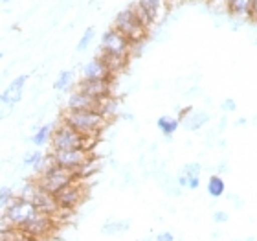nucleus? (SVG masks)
Segmentation results:
<instances>
[{
    "label": "nucleus",
    "instance_id": "f257e3e1",
    "mask_svg": "<svg viewBox=\"0 0 257 241\" xmlns=\"http://www.w3.org/2000/svg\"><path fill=\"white\" fill-rule=\"evenodd\" d=\"M61 122L75 129L83 136H99L107 129L108 120L97 111H64Z\"/></svg>",
    "mask_w": 257,
    "mask_h": 241
},
{
    "label": "nucleus",
    "instance_id": "4be33fe9",
    "mask_svg": "<svg viewBox=\"0 0 257 241\" xmlns=\"http://www.w3.org/2000/svg\"><path fill=\"white\" fill-rule=\"evenodd\" d=\"M54 127H55V125H50V123L37 127V129H35V133H33V136L30 138V142H32L35 147H44V145H48L50 142H52Z\"/></svg>",
    "mask_w": 257,
    "mask_h": 241
},
{
    "label": "nucleus",
    "instance_id": "c9c22d12",
    "mask_svg": "<svg viewBox=\"0 0 257 241\" xmlns=\"http://www.w3.org/2000/svg\"><path fill=\"white\" fill-rule=\"evenodd\" d=\"M228 172V164L226 162H220L219 164V173H226Z\"/></svg>",
    "mask_w": 257,
    "mask_h": 241
},
{
    "label": "nucleus",
    "instance_id": "9b49d317",
    "mask_svg": "<svg viewBox=\"0 0 257 241\" xmlns=\"http://www.w3.org/2000/svg\"><path fill=\"white\" fill-rule=\"evenodd\" d=\"M26 81H28L26 74L19 75V77H15V79L11 81L10 85L4 89V92L0 94V105H4V107H13V105H17V103L21 102L24 87H26Z\"/></svg>",
    "mask_w": 257,
    "mask_h": 241
},
{
    "label": "nucleus",
    "instance_id": "5701e85b",
    "mask_svg": "<svg viewBox=\"0 0 257 241\" xmlns=\"http://www.w3.org/2000/svg\"><path fill=\"white\" fill-rule=\"evenodd\" d=\"M206 190H208V195L213 199H220L226 195V182L224 179L220 177L219 173H213L209 175L208 184H206Z\"/></svg>",
    "mask_w": 257,
    "mask_h": 241
},
{
    "label": "nucleus",
    "instance_id": "a211bd4d",
    "mask_svg": "<svg viewBox=\"0 0 257 241\" xmlns=\"http://www.w3.org/2000/svg\"><path fill=\"white\" fill-rule=\"evenodd\" d=\"M180 125H182L180 120H178L177 116H171V114H162L160 118L156 120V127H158V131H160L167 140L173 138V134L180 129Z\"/></svg>",
    "mask_w": 257,
    "mask_h": 241
},
{
    "label": "nucleus",
    "instance_id": "7ed1b4c3",
    "mask_svg": "<svg viewBox=\"0 0 257 241\" xmlns=\"http://www.w3.org/2000/svg\"><path fill=\"white\" fill-rule=\"evenodd\" d=\"M79 181L77 177V173L75 172H70V170H64V168L57 166H50L48 170H44L43 173H39L37 177H35V182H37V186L44 192L52 193V195H57L59 192H63L64 188L70 186V184H74V182Z\"/></svg>",
    "mask_w": 257,
    "mask_h": 241
},
{
    "label": "nucleus",
    "instance_id": "bb28decb",
    "mask_svg": "<svg viewBox=\"0 0 257 241\" xmlns=\"http://www.w3.org/2000/svg\"><path fill=\"white\" fill-rule=\"evenodd\" d=\"M17 199L15 192L11 186H0V208H8Z\"/></svg>",
    "mask_w": 257,
    "mask_h": 241
},
{
    "label": "nucleus",
    "instance_id": "412c9836",
    "mask_svg": "<svg viewBox=\"0 0 257 241\" xmlns=\"http://www.w3.org/2000/svg\"><path fill=\"white\" fill-rule=\"evenodd\" d=\"M97 113L103 114V116L110 122V120L116 118V116L119 114V100L116 96H108V98L99 100V109H97Z\"/></svg>",
    "mask_w": 257,
    "mask_h": 241
},
{
    "label": "nucleus",
    "instance_id": "37998d69",
    "mask_svg": "<svg viewBox=\"0 0 257 241\" xmlns=\"http://www.w3.org/2000/svg\"><path fill=\"white\" fill-rule=\"evenodd\" d=\"M136 241H142V239H136Z\"/></svg>",
    "mask_w": 257,
    "mask_h": 241
},
{
    "label": "nucleus",
    "instance_id": "473e14b6",
    "mask_svg": "<svg viewBox=\"0 0 257 241\" xmlns=\"http://www.w3.org/2000/svg\"><path fill=\"white\" fill-rule=\"evenodd\" d=\"M155 241H175V234L169 232V230H162V232L156 234Z\"/></svg>",
    "mask_w": 257,
    "mask_h": 241
},
{
    "label": "nucleus",
    "instance_id": "20e7f679",
    "mask_svg": "<svg viewBox=\"0 0 257 241\" xmlns=\"http://www.w3.org/2000/svg\"><path fill=\"white\" fill-rule=\"evenodd\" d=\"M39 214L35 204L24 197H19L13 203L4 208V214H0V226H15V228H24L30 221Z\"/></svg>",
    "mask_w": 257,
    "mask_h": 241
},
{
    "label": "nucleus",
    "instance_id": "6e6552de",
    "mask_svg": "<svg viewBox=\"0 0 257 241\" xmlns=\"http://www.w3.org/2000/svg\"><path fill=\"white\" fill-rule=\"evenodd\" d=\"M86 197L85 186L81 184V181L70 184L55 195V201H57V206H59V212H74L77 206H79Z\"/></svg>",
    "mask_w": 257,
    "mask_h": 241
},
{
    "label": "nucleus",
    "instance_id": "cd10ccee",
    "mask_svg": "<svg viewBox=\"0 0 257 241\" xmlns=\"http://www.w3.org/2000/svg\"><path fill=\"white\" fill-rule=\"evenodd\" d=\"M35 190H37V182H35V179L33 181H28L22 184L21 192H19V197H24V199H32V195L35 193Z\"/></svg>",
    "mask_w": 257,
    "mask_h": 241
},
{
    "label": "nucleus",
    "instance_id": "f704fd0d",
    "mask_svg": "<svg viewBox=\"0 0 257 241\" xmlns=\"http://www.w3.org/2000/svg\"><path fill=\"white\" fill-rule=\"evenodd\" d=\"M246 123H248L246 118H237L235 120V125H237V127H242V125H246Z\"/></svg>",
    "mask_w": 257,
    "mask_h": 241
},
{
    "label": "nucleus",
    "instance_id": "c85d7f7f",
    "mask_svg": "<svg viewBox=\"0 0 257 241\" xmlns=\"http://www.w3.org/2000/svg\"><path fill=\"white\" fill-rule=\"evenodd\" d=\"M211 219H213L215 225H224V223H228V221H230V214H228V212H224V210H217V212H213Z\"/></svg>",
    "mask_w": 257,
    "mask_h": 241
},
{
    "label": "nucleus",
    "instance_id": "72a5a7b5",
    "mask_svg": "<svg viewBox=\"0 0 257 241\" xmlns=\"http://www.w3.org/2000/svg\"><path fill=\"white\" fill-rule=\"evenodd\" d=\"M252 24H257V0H253L252 4V19H250Z\"/></svg>",
    "mask_w": 257,
    "mask_h": 241
},
{
    "label": "nucleus",
    "instance_id": "39448f33",
    "mask_svg": "<svg viewBox=\"0 0 257 241\" xmlns=\"http://www.w3.org/2000/svg\"><path fill=\"white\" fill-rule=\"evenodd\" d=\"M99 52L107 55H114V57H121L127 59L131 57V54L134 52V46L128 43V39L123 33H119L114 26H110L107 32L101 35V44H99Z\"/></svg>",
    "mask_w": 257,
    "mask_h": 241
},
{
    "label": "nucleus",
    "instance_id": "a19ab883",
    "mask_svg": "<svg viewBox=\"0 0 257 241\" xmlns=\"http://www.w3.org/2000/svg\"><path fill=\"white\" fill-rule=\"evenodd\" d=\"M2 2H4V4H8V2H11V0H2Z\"/></svg>",
    "mask_w": 257,
    "mask_h": 241
},
{
    "label": "nucleus",
    "instance_id": "6ab92c4d",
    "mask_svg": "<svg viewBox=\"0 0 257 241\" xmlns=\"http://www.w3.org/2000/svg\"><path fill=\"white\" fill-rule=\"evenodd\" d=\"M184 177H188V188L189 190H198L200 186V173H202V164L198 162H188L180 170Z\"/></svg>",
    "mask_w": 257,
    "mask_h": 241
},
{
    "label": "nucleus",
    "instance_id": "4468645a",
    "mask_svg": "<svg viewBox=\"0 0 257 241\" xmlns=\"http://www.w3.org/2000/svg\"><path fill=\"white\" fill-rule=\"evenodd\" d=\"M33 204H35V208L41 212V214H48V215H57L59 214V206H57V201H55V195L52 193L44 192L41 188L37 186L35 193L32 195L30 199Z\"/></svg>",
    "mask_w": 257,
    "mask_h": 241
},
{
    "label": "nucleus",
    "instance_id": "f3484780",
    "mask_svg": "<svg viewBox=\"0 0 257 241\" xmlns=\"http://www.w3.org/2000/svg\"><path fill=\"white\" fill-rule=\"evenodd\" d=\"M138 6L149 15L153 26L158 24L162 21V17L166 15V11L169 10L167 8V0H138Z\"/></svg>",
    "mask_w": 257,
    "mask_h": 241
},
{
    "label": "nucleus",
    "instance_id": "aec40b11",
    "mask_svg": "<svg viewBox=\"0 0 257 241\" xmlns=\"http://www.w3.org/2000/svg\"><path fill=\"white\" fill-rule=\"evenodd\" d=\"M131 228V221L128 219H107L101 226L103 236H119Z\"/></svg>",
    "mask_w": 257,
    "mask_h": 241
},
{
    "label": "nucleus",
    "instance_id": "0eeeda50",
    "mask_svg": "<svg viewBox=\"0 0 257 241\" xmlns=\"http://www.w3.org/2000/svg\"><path fill=\"white\" fill-rule=\"evenodd\" d=\"M52 158H54V164L64 168V170H70V172H79L81 168L85 166L86 162L90 160L92 153L85 149H63V151H52L50 153Z\"/></svg>",
    "mask_w": 257,
    "mask_h": 241
},
{
    "label": "nucleus",
    "instance_id": "b1692460",
    "mask_svg": "<svg viewBox=\"0 0 257 241\" xmlns=\"http://www.w3.org/2000/svg\"><path fill=\"white\" fill-rule=\"evenodd\" d=\"M0 241H37L30 237L22 228L15 226H0Z\"/></svg>",
    "mask_w": 257,
    "mask_h": 241
},
{
    "label": "nucleus",
    "instance_id": "f8f14e48",
    "mask_svg": "<svg viewBox=\"0 0 257 241\" xmlns=\"http://www.w3.org/2000/svg\"><path fill=\"white\" fill-rule=\"evenodd\" d=\"M66 109L68 111H97L99 109V100L75 89V91L70 92L68 100H66Z\"/></svg>",
    "mask_w": 257,
    "mask_h": 241
},
{
    "label": "nucleus",
    "instance_id": "a878e982",
    "mask_svg": "<svg viewBox=\"0 0 257 241\" xmlns=\"http://www.w3.org/2000/svg\"><path fill=\"white\" fill-rule=\"evenodd\" d=\"M94 37H96V28L88 26L85 32H83V35H81L79 43H77V52H86V50L90 48Z\"/></svg>",
    "mask_w": 257,
    "mask_h": 241
},
{
    "label": "nucleus",
    "instance_id": "ddd939ff",
    "mask_svg": "<svg viewBox=\"0 0 257 241\" xmlns=\"http://www.w3.org/2000/svg\"><path fill=\"white\" fill-rule=\"evenodd\" d=\"M116 75L108 70V66L105 64V61L96 55L94 59H90L88 63L83 66V79H110L114 81Z\"/></svg>",
    "mask_w": 257,
    "mask_h": 241
},
{
    "label": "nucleus",
    "instance_id": "1a4fd4ad",
    "mask_svg": "<svg viewBox=\"0 0 257 241\" xmlns=\"http://www.w3.org/2000/svg\"><path fill=\"white\" fill-rule=\"evenodd\" d=\"M55 226H57V223H55V215L41 214V212H39V214L35 215L22 230L26 232L30 237H33V239L43 241L44 237H48L50 234L54 232Z\"/></svg>",
    "mask_w": 257,
    "mask_h": 241
},
{
    "label": "nucleus",
    "instance_id": "ea45409f",
    "mask_svg": "<svg viewBox=\"0 0 257 241\" xmlns=\"http://www.w3.org/2000/svg\"><path fill=\"white\" fill-rule=\"evenodd\" d=\"M2 57H4V52H0V59H2Z\"/></svg>",
    "mask_w": 257,
    "mask_h": 241
},
{
    "label": "nucleus",
    "instance_id": "7c9ffc66",
    "mask_svg": "<svg viewBox=\"0 0 257 241\" xmlns=\"http://www.w3.org/2000/svg\"><path fill=\"white\" fill-rule=\"evenodd\" d=\"M206 4L211 8V10H217V11H224L226 10V2L228 0H204Z\"/></svg>",
    "mask_w": 257,
    "mask_h": 241
},
{
    "label": "nucleus",
    "instance_id": "2eb2a0df",
    "mask_svg": "<svg viewBox=\"0 0 257 241\" xmlns=\"http://www.w3.org/2000/svg\"><path fill=\"white\" fill-rule=\"evenodd\" d=\"M252 4L253 0H228L224 11L235 21L250 22V19H252Z\"/></svg>",
    "mask_w": 257,
    "mask_h": 241
},
{
    "label": "nucleus",
    "instance_id": "dca6fc26",
    "mask_svg": "<svg viewBox=\"0 0 257 241\" xmlns=\"http://www.w3.org/2000/svg\"><path fill=\"white\" fill-rule=\"evenodd\" d=\"M209 120H211V114H209L208 111H202V109L195 111V109H191V111L180 120V123H182V127L186 129V131L195 133L198 129H202L204 125H208Z\"/></svg>",
    "mask_w": 257,
    "mask_h": 241
},
{
    "label": "nucleus",
    "instance_id": "79ce46f5",
    "mask_svg": "<svg viewBox=\"0 0 257 241\" xmlns=\"http://www.w3.org/2000/svg\"><path fill=\"white\" fill-rule=\"evenodd\" d=\"M233 241H244V239H233Z\"/></svg>",
    "mask_w": 257,
    "mask_h": 241
},
{
    "label": "nucleus",
    "instance_id": "2f4dec72",
    "mask_svg": "<svg viewBox=\"0 0 257 241\" xmlns=\"http://www.w3.org/2000/svg\"><path fill=\"white\" fill-rule=\"evenodd\" d=\"M228 201H230L231 204H233V206H235L237 210L239 208H242V206H244V201H242L241 197H239V195H235V193H228Z\"/></svg>",
    "mask_w": 257,
    "mask_h": 241
},
{
    "label": "nucleus",
    "instance_id": "c756f323",
    "mask_svg": "<svg viewBox=\"0 0 257 241\" xmlns=\"http://www.w3.org/2000/svg\"><path fill=\"white\" fill-rule=\"evenodd\" d=\"M220 111H222L224 114L235 113V111H237V102L233 100V98H226L224 102L220 103Z\"/></svg>",
    "mask_w": 257,
    "mask_h": 241
},
{
    "label": "nucleus",
    "instance_id": "f03ea898",
    "mask_svg": "<svg viewBox=\"0 0 257 241\" xmlns=\"http://www.w3.org/2000/svg\"><path fill=\"white\" fill-rule=\"evenodd\" d=\"M112 26L116 28L119 33H123L134 48L144 43L145 39L149 37V32H151L149 28L138 19L133 6H128V8L119 11L118 15H116V19H114Z\"/></svg>",
    "mask_w": 257,
    "mask_h": 241
},
{
    "label": "nucleus",
    "instance_id": "58836bf2",
    "mask_svg": "<svg viewBox=\"0 0 257 241\" xmlns=\"http://www.w3.org/2000/svg\"><path fill=\"white\" fill-rule=\"evenodd\" d=\"M244 241H255V237H253V236H248V237H246V239H244Z\"/></svg>",
    "mask_w": 257,
    "mask_h": 241
},
{
    "label": "nucleus",
    "instance_id": "4c0bfd02",
    "mask_svg": "<svg viewBox=\"0 0 257 241\" xmlns=\"http://www.w3.org/2000/svg\"><path fill=\"white\" fill-rule=\"evenodd\" d=\"M121 118H123V120H133V114H121Z\"/></svg>",
    "mask_w": 257,
    "mask_h": 241
},
{
    "label": "nucleus",
    "instance_id": "e433bc0d",
    "mask_svg": "<svg viewBox=\"0 0 257 241\" xmlns=\"http://www.w3.org/2000/svg\"><path fill=\"white\" fill-rule=\"evenodd\" d=\"M226 123H228V122H226V116H222V118H220V125L217 127V131H224Z\"/></svg>",
    "mask_w": 257,
    "mask_h": 241
},
{
    "label": "nucleus",
    "instance_id": "9d476101",
    "mask_svg": "<svg viewBox=\"0 0 257 241\" xmlns=\"http://www.w3.org/2000/svg\"><path fill=\"white\" fill-rule=\"evenodd\" d=\"M75 89L96 98V100L112 96V81L110 79H81L75 83Z\"/></svg>",
    "mask_w": 257,
    "mask_h": 241
},
{
    "label": "nucleus",
    "instance_id": "423d86ee",
    "mask_svg": "<svg viewBox=\"0 0 257 241\" xmlns=\"http://www.w3.org/2000/svg\"><path fill=\"white\" fill-rule=\"evenodd\" d=\"M52 151H63V149H83V134H79L75 129L61 122L59 125L54 127L52 134Z\"/></svg>",
    "mask_w": 257,
    "mask_h": 241
},
{
    "label": "nucleus",
    "instance_id": "393cba45",
    "mask_svg": "<svg viewBox=\"0 0 257 241\" xmlns=\"http://www.w3.org/2000/svg\"><path fill=\"white\" fill-rule=\"evenodd\" d=\"M74 85H75L74 70H63V72L57 75V79L54 81V89H55V91H59V92L70 91Z\"/></svg>",
    "mask_w": 257,
    "mask_h": 241
}]
</instances>
